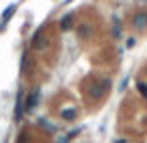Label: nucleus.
<instances>
[{"mask_svg": "<svg viewBox=\"0 0 147 143\" xmlns=\"http://www.w3.org/2000/svg\"><path fill=\"white\" fill-rule=\"evenodd\" d=\"M133 26H135L137 30H143V28H147V14H145V12H141V14L133 16Z\"/></svg>", "mask_w": 147, "mask_h": 143, "instance_id": "obj_2", "label": "nucleus"}, {"mask_svg": "<svg viewBox=\"0 0 147 143\" xmlns=\"http://www.w3.org/2000/svg\"><path fill=\"white\" fill-rule=\"evenodd\" d=\"M127 81H129V79H123V83H121V87H119V91H125V87H127Z\"/></svg>", "mask_w": 147, "mask_h": 143, "instance_id": "obj_7", "label": "nucleus"}, {"mask_svg": "<svg viewBox=\"0 0 147 143\" xmlns=\"http://www.w3.org/2000/svg\"><path fill=\"white\" fill-rule=\"evenodd\" d=\"M16 12V4H8L6 8H4V12H2V24L4 22H8L10 18H12V14Z\"/></svg>", "mask_w": 147, "mask_h": 143, "instance_id": "obj_3", "label": "nucleus"}, {"mask_svg": "<svg viewBox=\"0 0 147 143\" xmlns=\"http://www.w3.org/2000/svg\"><path fill=\"white\" fill-rule=\"evenodd\" d=\"M59 143H69V135H67V137H63V139H59Z\"/></svg>", "mask_w": 147, "mask_h": 143, "instance_id": "obj_9", "label": "nucleus"}, {"mask_svg": "<svg viewBox=\"0 0 147 143\" xmlns=\"http://www.w3.org/2000/svg\"><path fill=\"white\" fill-rule=\"evenodd\" d=\"M38 101H40V91H34L32 95H28V99H26V105H24V109H26V113H30L36 105H38Z\"/></svg>", "mask_w": 147, "mask_h": 143, "instance_id": "obj_1", "label": "nucleus"}, {"mask_svg": "<svg viewBox=\"0 0 147 143\" xmlns=\"http://www.w3.org/2000/svg\"><path fill=\"white\" fill-rule=\"evenodd\" d=\"M71 22H73V16L69 14V16H65V18H63V22H61V28H63V30H67V28L71 26Z\"/></svg>", "mask_w": 147, "mask_h": 143, "instance_id": "obj_4", "label": "nucleus"}, {"mask_svg": "<svg viewBox=\"0 0 147 143\" xmlns=\"http://www.w3.org/2000/svg\"><path fill=\"white\" fill-rule=\"evenodd\" d=\"M63 117H65V119H73V117H75V111H73V109H65Z\"/></svg>", "mask_w": 147, "mask_h": 143, "instance_id": "obj_6", "label": "nucleus"}, {"mask_svg": "<svg viewBox=\"0 0 147 143\" xmlns=\"http://www.w3.org/2000/svg\"><path fill=\"white\" fill-rule=\"evenodd\" d=\"M137 89H139V93H141L143 97H147V85H145V83H137Z\"/></svg>", "mask_w": 147, "mask_h": 143, "instance_id": "obj_5", "label": "nucleus"}, {"mask_svg": "<svg viewBox=\"0 0 147 143\" xmlns=\"http://www.w3.org/2000/svg\"><path fill=\"white\" fill-rule=\"evenodd\" d=\"M115 143H127V141H125V139H119V141H115Z\"/></svg>", "mask_w": 147, "mask_h": 143, "instance_id": "obj_10", "label": "nucleus"}, {"mask_svg": "<svg viewBox=\"0 0 147 143\" xmlns=\"http://www.w3.org/2000/svg\"><path fill=\"white\" fill-rule=\"evenodd\" d=\"M127 47H129V49L135 47V38H129V40H127Z\"/></svg>", "mask_w": 147, "mask_h": 143, "instance_id": "obj_8", "label": "nucleus"}]
</instances>
